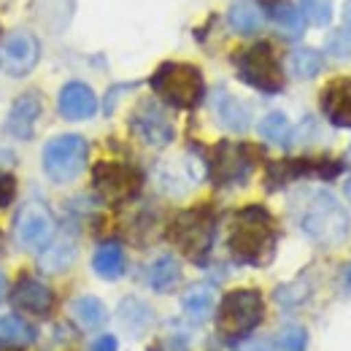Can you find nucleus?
<instances>
[{
    "label": "nucleus",
    "mask_w": 351,
    "mask_h": 351,
    "mask_svg": "<svg viewBox=\"0 0 351 351\" xmlns=\"http://www.w3.org/2000/svg\"><path fill=\"white\" fill-rule=\"evenodd\" d=\"M276 243H278V230L267 208L246 206L232 217L227 249L235 263L263 267L273 260Z\"/></svg>",
    "instance_id": "nucleus-1"
},
{
    "label": "nucleus",
    "mask_w": 351,
    "mask_h": 351,
    "mask_svg": "<svg viewBox=\"0 0 351 351\" xmlns=\"http://www.w3.org/2000/svg\"><path fill=\"white\" fill-rule=\"evenodd\" d=\"M300 230L319 246H338L349 235V214L332 192L319 189L303 206Z\"/></svg>",
    "instance_id": "nucleus-2"
},
{
    "label": "nucleus",
    "mask_w": 351,
    "mask_h": 351,
    "mask_svg": "<svg viewBox=\"0 0 351 351\" xmlns=\"http://www.w3.org/2000/svg\"><path fill=\"white\" fill-rule=\"evenodd\" d=\"M149 84L162 103L173 108H195L206 95V82L200 68L189 62H162L152 73Z\"/></svg>",
    "instance_id": "nucleus-3"
},
{
    "label": "nucleus",
    "mask_w": 351,
    "mask_h": 351,
    "mask_svg": "<svg viewBox=\"0 0 351 351\" xmlns=\"http://www.w3.org/2000/svg\"><path fill=\"white\" fill-rule=\"evenodd\" d=\"M217 235V217L208 206L189 208L178 214L168 230V238L192 260V263H206Z\"/></svg>",
    "instance_id": "nucleus-4"
},
{
    "label": "nucleus",
    "mask_w": 351,
    "mask_h": 351,
    "mask_svg": "<svg viewBox=\"0 0 351 351\" xmlns=\"http://www.w3.org/2000/svg\"><path fill=\"white\" fill-rule=\"evenodd\" d=\"M265 316L263 295L257 289H235L224 295L217 313V330L227 341H241L246 338Z\"/></svg>",
    "instance_id": "nucleus-5"
},
{
    "label": "nucleus",
    "mask_w": 351,
    "mask_h": 351,
    "mask_svg": "<svg viewBox=\"0 0 351 351\" xmlns=\"http://www.w3.org/2000/svg\"><path fill=\"white\" fill-rule=\"evenodd\" d=\"M232 65L238 71V79L249 87L260 89L265 95H276L284 89V71L278 65V57L267 41L241 49L232 57Z\"/></svg>",
    "instance_id": "nucleus-6"
},
{
    "label": "nucleus",
    "mask_w": 351,
    "mask_h": 351,
    "mask_svg": "<svg viewBox=\"0 0 351 351\" xmlns=\"http://www.w3.org/2000/svg\"><path fill=\"white\" fill-rule=\"evenodd\" d=\"M89 157V143L76 135V132H65L51 138L44 146V171L54 184H71L84 173Z\"/></svg>",
    "instance_id": "nucleus-7"
},
{
    "label": "nucleus",
    "mask_w": 351,
    "mask_h": 351,
    "mask_svg": "<svg viewBox=\"0 0 351 351\" xmlns=\"http://www.w3.org/2000/svg\"><path fill=\"white\" fill-rule=\"evenodd\" d=\"M141 173L128 162H97L92 171L95 192L111 206L132 200L141 192Z\"/></svg>",
    "instance_id": "nucleus-8"
},
{
    "label": "nucleus",
    "mask_w": 351,
    "mask_h": 351,
    "mask_svg": "<svg viewBox=\"0 0 351 351\" xmlns=\"http://www.w3.org/2000/svg\"><path fill=\"white\" fill-rule=\"evenodd\" d=\"M254 171V152L246 143L221 141L211 154V181L217 186L243 184Z\"/></svg>",
    "instance_id": "nucleus-9"
},
{
    "label": "nucleus",
    "mask_w": 351,
    "mask_h": 351,
    "mask_svg": "<svg viewBox=\"0 0 351 351\" xmlns=\"http://www.w3.org/2000/svg\"><path fill=\"white\" fill-rule=\"evenodd\" d=\"M130 128L146 146H157V149L168 146L176 135L173 119L168 117V111L157 100H143L132 111Z\"/></svg>",
    "instance_id": "nucleus-10"
},
{
    "label": "nucleus",
    "mask_w": 351,
    "mask_h": 351,
    "mask_svg": "<svg viewBox=\"0 0 351 351\" xmlns=\"http://www.w3.org/2000/svg\"><path fill=\"white\" fill-rule=\"evenodd\" d=\"M16 241L25 249H44L54 238V217L41 200H30L16 214Z\"/></svg>",
    "instance_id": "nucleus-11"
},
{
    "label": "nucleus",
    "mask_w": 351,
    "mask_h": 351,
    "mask_svg": "<svg viewBox=\"0 0 351 351\" xmlns=\"http://www.w3.org/2000/svg\"><path fill=\"white\" fill-rule=\"evenodd\" d=\"M38 57H41V44L27 30H14L11 36H5V41L0 46V65L16 79L33 73V68L38 65Z\"/></svg>",
    "instance_id": "nucleus-12"
},
{
    "label": "nucleus",
    "mask_w": 351,
    "mask_h": 351,
    "mask_svg": "<svg viewBox=\"0 0 351 351\" xmlns=\"http://www.w3.org/2000/svg\"><path fill=\"white\" fill-rule=\"evenodd\" d=\"M341 173V162H330V160H284V162H273L267 168V189H278L295 178L303 176H332Z\"/></svg>",
    "instance_id": "nucleus-13"
},
{
    "label": "nucleus",
    "mask_w": 351,
    "mask_h": 351,
    "mask_svg": "<svg viewBox=\"0 0 351 351\" xmlns=\"http://www.w3.org/2000/svg\"><path fill=\"white\" fill-rule=\"evenodd\" d=\"M322 114L327 117L330 125L335 128H351V79L341 76L332 79L319 95Z\"/></svg>",
    "instance_id": "nucleus-14"
},
{
    "label": "nucleus",
    "mask_w": 351,
    "mask_h": 351,
    "mask_svg": "<svg viewBox=\"0 0 351 351\" xmlns=\"http://www.w3.org/2000/svg\"><path fill=\"white\" fill-rule=\"evenodd\" d=\"M11 303L19 311H27V313H36V316H46L54 308V295H51V289L46 284L36 281L33 276H22L14 284V289H11Z\"/></svg>",
    "instance_id": "nucleus-15"
},
{
    "label": "nucleus",
    "mask_w": 351,
    "mask_h": 351,
    "mask_svg": "<svg viewBox=\"0 0 351 351\" xmlns=\"http://www.w3.org/2000/svg\"><path fill=\"white\" fill-rule=\"evenodd\" d=\"M57 108L65 119L71 122H82V119H89L95 117L97 111V97L95 92L82 84V82H68L65 87L60 89V97H57Z\"/></svg>",
    "instance_id": "nucleus-16"
},
{
    "label": "nucleus",
    "mask_w": 351,
    "mask_h": 351,
    "mask_svg": "<svg viewBox=\"0 0 351 351\" xmlns=\"http://www.w3.org/2000/svg\"><path fill=\"white\" fill-rule=\"evenodd\" d=\"M41 117V97L38 92H25L8 111V122L5 128L14 138L19 141H30L33 132H36V122Z\"/></svg>",
    "instance_id": "nucleus-17"
},
{
    "label": "nucleus",
    "mask_w": 351,
    "mask_h": 351,
    "mask_svg": "<svg viewBox=\"0 0 351 351\" xmlns=\"http://www.w3.org/2000/svg\"><path fill=\"white\" fill-rule=\"evenodd\" d=\"M73 260H76V235L71 230H60L44 246L38 257V267L44 273H62L73 265Z\"/></svg>",
    "instance_id": "nucleus-18"
},
{
    "label": "nucleus",
    "mask_w": 351,
    "mask_h": 351,
    "mask_svg": "<svg viewBox=\"0 0 351 351\" xmlns=\"http://www.w3.org/2000/svg\"><path fill=\"white\" fill-rule=\"evenodd\" d=\"M214 114H217V119H219L221 125L232 132H246L252 128V111H249V106H243L235 95H230L224 89H219L214 95Z\"/></svg>",
    "instance_id": "nucleus-19"
},
{
    "label": "nucleus",
    "mask_w": 351,
    "mask_h": 351,
    "mask_svg": "<svg viewBox=\"0 0 351 351\" xmlns=\"http://www.w3.org/2000/svg\"><path fill=\"white\" fill-rule=\"evenodd\" d=\"M119 324H122V330L132 335V338H141V335H146L149 332V327L154 324V311L146 306L143 300H138V298H125L122 303H119Z\"/></svg>",
    "instance_id": "nucleus-20"
},
{
    "label": "nucleus",
    "mask_w": 351,
    "mask_h": 351,
    "mask_svg": "<svg viewBox=\"0 0 351 351\" xmlns=\"http://www.w3.org/2000/svg\"><path fill=\"white\" fill-rule=\"evenodd\" d=\"M217 306V289L211 284H192L184 295H181V308L192 322H206Z\"/></svg>",
    "instance_id": "nucleus-21"
},
{
    "label": "nucleus",
    "mask_w": 351,
    "mask_h": 351,
    "mask_svg": "<svg viewBox=\"0 0 351 351\" xmlns=\"http://www.w3.org/2000/svg\"><path fill=\"white\" fill-rule=\"evenodd\" d=\"M230 25L241 36H254L265 25V14L257 0H235L230 8Z\"/></svg>",
    "instance_id": "nucleus-22"
},
{
    "label": "nucleus",
    "mask_w": 351,
    "mask_h": 351,
    "mask_svg": "<svg viewBox=\"0 0 351 351\" xmlns=\"http://www.w3.org/2000/svg\"><path fill=\"white\" fill-rule=\"evenodd\" d=\"M125 252H122V246L119 243H103L97 252H95V257H92V267H95V273L100 276V278H106V281H117L122 273H125Z\"/></svg>",
    "instance_id": "nucleus-23"
},
{
    "label": "nucleus",
    "mask_w": 351,
    "mask_h": 351,
    "mask_svg": "<svg viewBox=\"0 0 351 351\" xmlns=\"http://www.w3.org/2000/svg\"><path fill=\"white\" fill-rule=\"evenodd\" d=\"M71 316H73L76 324L84 327V330H97V327H103L106 319H108L106 306H103L97 298H92V295L76 298V300L71 303Z\"/></svg>",
    "instance_id": "nucleus-24"
},
{
    "label": "nucleus",
    "mask_w": 351,
    "mask_h": 351,
    "mask_svg": "<svg viewBox=\"0 0 351 351\" xmlns=\"http://www.w3.org/2000/svg\"><path fill=\"white\" fill-rule=\"evenodd\" d=\"M178 281H181V265L171 254L160 257L149 267V287L154 292H171V289L178 287Z\"/></svg>",
    "instance_id": "nucleus-25"
},
{
    "label": "nucleus",
    "mask_w": 351,
    "mask_h": 351,
    "mask_svg": "<svg viewBox=\"0 0 351 351\" xmlns=\"http://www.w3.org/2000/svg\"><path fill=\"white\" fill-rule=\"evenodd\" d=\"M36 341V330L33 324H27L19 316H3L0 319V343L19 349V346H30Z\"/></svg>",
    "instance_id": "nucleus-26"
},
{
    "label": "nucleus",
    "mask_w": 351,
    "mask_h": 351,
    "mask_svg": "<svg viewBox=\"0 0 351 351\" xmlns=\"http://www.w3.org/2000/svg\"><path fill=\"white\" fill-rule=\"evenodd\" d=\"M270 16H273V22L278 25V30H281L287 38H300L303 30H306V19H303L300 8L292 5V3H276V5L270 8Z\"/></svg>",
    "instance_id": "nucleus-27"
},
{
    "label": "nucleus",
    "mask_w": 351,
    "mask_h": 351,
    "mask_svg": "<svg viewBox=\"0 0 351 351\" xmlns=\"http://www.w3.org/2000/svg\"><path fill=\"white\" fill-rule=\"evenodd\" d=\"M322 54L316 51V49H295L292 54H289V60H287V65H289V73L295 76V79H313V76H319V71H322Z\"/></svg>",
    "instance_id": "nucleus-28"
},
{
    "label": "nucleus",
    "mask_w": 351,
    "mask_h": 351,
    "mask_svg": "<svg viewBox=\"0 0 351 351\" xmlns=\"http://www.w3.org/2000/svg\"><path fill=\"white\" fill-rule=\"evenodd\" d=\"M260 135H263L265 141H270V143H287V138H289V119L281 111L267 114L260 122Z\"/></svg>",
    "instance_id": "nucleus-29"
},
{
    "label": "nucleus",
    "mask_w": 351,
    "mask_h": 351,
    "mask_svg": "<svg viewBox=\"0 0 351 351\" xmlns=\"http://www.w3.org/2000/svg\"><path fill=\"white\" fill-rule=\"evenodd\" d=\"M300 14L313 27H327L332 19V0H300Z\"/></svg>",
    "instance_id": "nucleus-30"
},
{
    "label": "nucleus",
    "mask_w": 351,
    "mask_h": 351,
    "mask_svg": "<svg viewBox=\"0 0 351 351\" xmlns=\"http://www.w3.org/2000/svg\"><path fill=\"white\" fill-rule=\"evenodd\" d=\"M306 330L303 327H287L278 335V351H306Z\"/></svg>",
    "instance_id": "nucleus-31"
},
{
    "label": "nucleus",
    "mask_w": 351,
    "mask_h": 351,
    "mask_svg": "<svg viewBox=\"0 0 351 351\" xmlns=\"http://www.w3.org/2000/svg\"><path fill=\"white\" fill-rule=\"evenodd\" d=\"M330 51H332L338 60L351 57V36L349 33H338V36H332V38H330Z\"/></svg>",
    "instance_id": "nucleus-32"
},
{
    "label": "nucleus",
    "mask_w": 351,
    "mask_h": 351,
    "mask_svg": "<svg viewBox=\"0 0 351 351\" xmlns=\"http://www.w3.org/2000/svg\"><path fill=\"white\" fill-rule=\"evenodd\" d=\"M14 192H16V181H14V176L0 173V208H5V206L11 203Z\"/></svg>",
    "instance_id": "nucleus-33"
},
{
    "label": "nucleus",
    "mask_w": 351,
    "mask_h": 351,
    "mask_svg": "<svg viewBox=\"0 0 351 351\" xmlns=\"http://www.w3.org/2000/svg\"><path fill=\"white\" fill-rule=\"evenodd\" d=\"M232 351H273V349H270V343L263 341V338H249V341L238 343Z\"/></svg>",
    "instance_id": "nucleus-34"
},
{
    "label": "nucleus",
    "mask_w": 351,
    "mask_h": 351,
    "mask_svg": "<svg viewBox=\"0 0 351 351\" xmlns=\"http://www.w3.org/2000/svg\"><path fill=\"white\" fill-rule=\"evenodd\" d=\"M117 349H119V343H117L114 335H103V338H97L92 343V351H117Z\"/></svg>",
    "instance_id": "nucleus-35"
},
{
    "label": "nucleus",
    "mask_w": 351,
    "mask_h": 351,
    "mask_svg": "<svg viewBox=\"0 0 351 351\" xmlns=\"http://www.w3.org/2000/svg\"><path fill=\"white\" fill-rule=\"evenodd\" d=\"M343 25L349 27V33H351V0L343 3Z\"/></svg>",
    "instance_id": "nucleus-36"
},
{
    "label": "nucleus",
    "mask_w": 351,
    "mask_h": 351,
    "mask_svg": "<svg viewBox=\"0 0 351 351\" xmlns=\"http://www.w3.org/2000/svg\"><path fill=\"white\" fill-rule=\"evenodd\" d=\"M3 298H5V278H3V273H0V303H3Z\"/></svg>",
    "instance_id": "nucleus-37"
},
{
    "label": "nucleus",
    "mask_w": 351,
    "mask_h": 351,
    "mask_svg": "<svg viewBox=\"0 0 351 351\" xmlns=\"http://www.w3.org/2000/svg\"><path fill=\"white\" fill-rule=\"evenodd\" d=\"M343 192H346V197H349V203H351V178L346 181V186H343Z\"/></svg>",
    "instance_id": "nucleus-38"
},
{
    "label": "nucleus",
    "mask_w": 351,
    "mask_h": 351,
    "mask_svg": "<svg viewBox=\"0 0 351 351\" xmlns=\"http://www.w3.org/2000/svg\"><path fill=\"white\" fill-rule=\"evenodd\" d=\"M0 254H3V232H0Z\"/></svg>",
    "instance_id": "nucleus-39"
}]
</instances>
